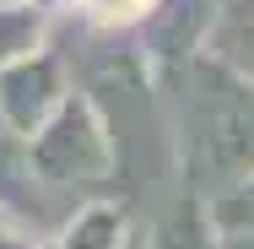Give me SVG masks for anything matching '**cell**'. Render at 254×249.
Here are the masks:
<instances>
[{
  "label": "cell",
  "mask_w": 254,
  "mask_h": 249,
  "mask_svg": "<svg viewBox=\"0 0 254 249\" xmlns=\"http://www.w3.org/2000/svg\"><path fill=\"white\" fill-rule=\"evenodd\" d=\"M173 147L195 195H222L254 173V82L195 54L173 65Z\"/></svg>",
  "instance_id": "obj_1"
},
{
  "label": "cell",
  "mask_w": 254,
  "mask_h": 249,
  "mask_svg": "<svg viewBox=\"0 0 254 249\" xmlns=\"http://www.w3.org/2000/svg\"><path fill=\"white\" fill-rule=\"evenodd\" d=\"M27 157H33V173L49 190H70V184L103 179L114 168V141H108V125H103L98 103L70 92L49 114V125L38 136H27Z\"/></svg>",
  "instance_id": "obj_2"
},
{
  "label": "cell",
  "mask_w": 254,
  "mask_h": 249,
  "mask_svg": "<svg viewBox=\"0 0 254 249\" xmlns=\"http://www.w3.org/2000/svg\"><path fill=\"white\" fill-rule=\"evenodd\" d=\"M65 98H70V82H65V60L54 49H33L0 65V125L11 136H38Z\"/></svg>",
  "instance_id": "obj_3"
},
{
  "label": "cell",
  "mask_w": 254,
  "mask_h": 249,
  "mask_svg": "<svg viewBox=\"0 0 254 249\" xmlns=\"http://www.w3.org/2000/svg\"><path fill=\"white\" fill-rule=\"evenodd\" d=\"M205 49L254 82V0H216V22H211Z\"/></svg>",
  "instance_id": "obj_4"
},
{
  "label": "cell",
  "mask_w": 254,
  "mask_h": 249,
  "mask_svg": "<svg viewBox=\"0 0 254 249\" xmlns=\"http://www.w3.org/2000/svg\"><path fill=\"white\" fill-rule=\"evenodd\" d=\"M44 179L33 173V157H27V136H11L0 125V211H33L38 206Z\"/></svg>",
  "instance_id": "obj_5"
},
{
  "label": "cell",
  "mask_w": 254,
  "mask_h": 249,
  "mask_svg": "<svg viewBox=\"0 0 254 249\" xmlns=\"http://www.w3.org/2000/svg\"><path fill=\"white\" fill-rule=\"evenodd\" d=\"M216 239H222V228L211 217V200L200 195H184L157 228V249H216Z\"/></svg>",
  "instance_id": "obj_6"
},
{
  "label": "cell",
  "mask_w": 254,
  "mask_h": 249,
  "mask_svg": "<svg viewBox=\"0 0 254 249\" xmlns=\"http://www.w3.org/2000/svg\"><path fill=\"white\" fill-rule=\"evenodd\" d=\"M60 249H125V211L92 200L70 217V228L60 233Z\"/></svg>",
  "instance_id": "obj_7"
},
{
  "label": "cell",
  "mask_w": 254,
  "mask_h": 249,
  "mask_svg": "<svg viewBox=\"0 0 254 249\" xmlns=\"http://www.w3.org/2000/svg\"><path fill=\"white\" fill-rule=\"evenodd\" d=\"M44 27H49V5H44V0L0 5V65L44 49Z\"/></svg>",
  "instance_id": "obj_8"
},
{
  "label": "cell",
  "mask_w": 254,
  "mask_h": 249,
  "mask_svg": "<svg viewBox=\"0 0 254 249\" xmlns=\"http://www.w3.org/2000/svg\"><path fill=\"white\" fill-rule=\"evenodd\" d=\"M211 217H216L222 233H254V173L211 200Z\"/></svg>",
  "instance_id": "obj_9"
},
{
  "label": "cell",
  "mask_w": 254,
  "mask_h": 249,
  "mask_svg": "<svg viewBox=\"0 0 254 249\" xmlns=\"http://www.w3.org/2000/svg\"><path fill=\"white\" fill-rule=\"evenodd\" d=\"M157 0H81V11L103 22V27H125V22H141Z\"/></svg>",
  "instance_id": "obj_10"
},
{
  "label": "cell",
  "mask_w": 254,
  "mask_h": 249,
  "mask_svg": "<svg viewBox=\"0 0 254 249\" xmlns=\"http://www.w3.org/2000/svg\"><path fill=\"white\" fill-rule=\"evenodd\" d=\"M216 249H254V233H222Z\"/></svg>",
  "instance_id": "obj_11"
},
{
  "label": "cell",
  "mask_w": 254,
  "mask_h": 249,
  "mask_svg": "<svg viewBox=\"0 0 254 249\" xmlns=\"http://www.w3.org/2000/svg\"><path fill=\"white\" fill-rule=\"evenodd\" d=\"M0 249H33V244H27V239H22V233H16V228H11V233H5V239H0Z\"/></svg>",
  "instance_id": "obj_12"
},
{
  "label": "cell",
  "mask_w": 254,
  "mask_h": 249,
  "mask_svg": "<svg viewBox=\"0 0 254 249\" xmlns=\"http://www.w3.org/2000/svg\"><path fill=\"white\" fill-rule=\"evenodd\" d=\"M5 233H11V217H5V211H0V239H5Z\"/></svg>",
  "instance_id": "obj_13"
},
{
  "label": "cell",
  "mask_w": 254,
  "mask_h": 249,
  "mask_svg": "<svg viewBox=\"0 0 254 249\" xmlns=\"http://www.w3.org/2000/svg\"><path fill=\"white\" fill-rule=\"evenodd\" d=\"M0 5H22V0H0Z\"/></svg>",
  "instance_id": "obj_14"
}]
</instances>
